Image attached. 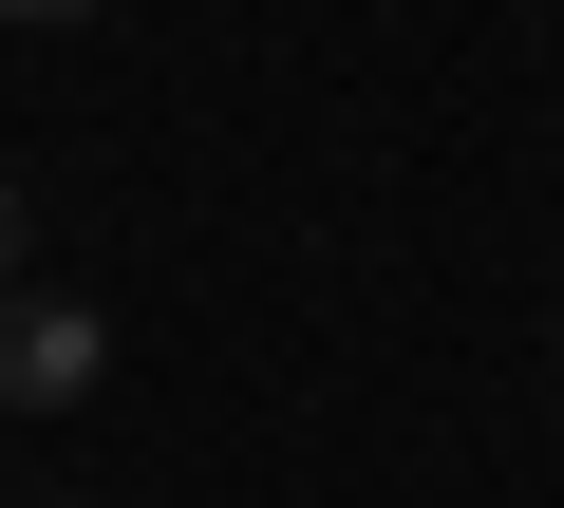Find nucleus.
I'll list each match as a JSON object with an SVG mask.
<instances>
[{
  "label": "nucleus",
  "mask_w": 564,
  "mask_h": 508,
  "mask_svg": "<svg viewBox=\"0 0 564 508\" xmlns=\"http://www.w3.org/2000/svg\"><path fill=\"white\" fill-rule=\"evenodd\" d=\"M0 20H95V0H0Z\"/></svg>",
  "instance_id": "7ed1b4c3"
},
{
  "label": "nucleus",
  "mask_w": 564,
  "mask_h": 508,
  "mask_svg": "<svg viewBox=\"0 0 564 508\" xmlns=\"http://www.w3.org/2000/svg\"><path fill=\"white\" fill-rule=\"evenodd\" d=\"M113 377V321L95 302H0V414H76Z\"/></svg>",
  "instance_id": "f257e3e1"
},
{
  "label": "nucleus",
  "mask_w": 564,
  "mask_h": 508,
  "mask_svg": "<svg viewBox=\"0 0 564 508\" xmlns=\"http://www.w3.org/2000/svg\"><path fill=\"white\" fill-rule=\"evenodd\" d=\"M20 245H39V207H20V170H0V283H20Z\"/></svg>",
  "instance_id": "f03ea898"
}]
</instances>
